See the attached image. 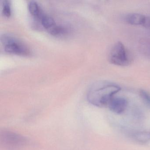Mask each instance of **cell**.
Returning a JSON list of instances; mask_svg holds the SVG:
<instances>
[{
	"label": "cell",
	"instance_id": "obj_1",
	"mask_svg": "<svg viewBox=\"0 0 150 150\" xmlns=\"http://www.w3.org/2000/svg\"><path fill=\"white\" fill-rule=\"evenodd\" d=\"M118 85L105 81H97L91 86L88 93V100L93 105L107 107L114 96L121 90Z\"/></svg>",
	"mask_w": 150,
	"mask_h": 150
},
{
	"label": "cell",
	"instance_id": "obj_2",
	"mask_svg": "<svg viewBox=\"0 0 150 150\" xmlns=\"http://www.w3.org/2000/svg\"><path fill=\"white\" fill-rule=\"evenodd\" d=\"M108 58L111 64L118 66H127L132 62L130 54L123 44L120 42L115 44L111 48Z\"/></svg>",
	"mask_w": 150,
	"mask_h": 150
},
{
	"label": "cell",
	"instance_id": "obj_3",
	"mask_svg": "<svg viewBox=\"0 0 150 150\" xmlns=\"http://www.w3.org/2000/svg\"><path fill=\"white\" fill-rule=\"evenodd\" d=\"M1 42L5 45V50L6 52L21 56L29 54L30 51L27 46L12 36L4 35L1 37Z\"/></svg>",
	"mask_w": 150,
	"mask_h": 150
},
{
	"label": "cell",
	"instance_id": "obj_4",
	"mask_svg": "<svg viewBox=\"0 0 150 150\" xmlns=\"http://www.w3.org/2000/svg\"><path fill=\"white\" fill-rule=\"evenodd\" d=\"M1 141L8 149H15L24 145L27 139L24 137L10 131H3L1 133Z\"/></svg>",
	"mask_w": 150,
	"mask_h": 150
},
{
	"label": "cell",
	"instance_id": "obj_5",
	"mask_svg": "<svg viewBox=\"0 0 150 150\" xmlns=\"http://www.w3.org/2000/svg\"><path fill=\"white\" fill-rule=\"evenodd\" d=\"M128 24L150 28V17L139 13L129 14L125 17Z\"/></svg>",
	"mask_w": 150,
	"mask_h": 150
},
{
	"label": "cell",
	"instance_id": "obj_6",
	"mask_svg": "<svg viewBox=\"0 0 150 150\" xmlns=\"http://www.w3.org/2000/svg\"><path fill=\"white\" fill-rule=\"evenodd\" d=\"M128 101L122 97H114L110 102L108 107L111 111L116 114H120L124 112L127 108Z\"/></svg>",
	"mask_w": 150,
	"mask_h": 150
},
{
	"label": "cell",
	"instance_id": "obj_7",
	"mask_svg": "<svg viewBox=\"0 0 150 150\" xmlns=\"http://www.w3.org/2000/svg\"><path fill=\"white\" fill-rule=\"evenodd\" d=\"M132 137L138 143L145 144L150 141V131H139L132 133Z\"/></svg>",
	"mask_w": 150,
	"mask_h": 150
},
{
	"label": "cell",
	"instance_id": "obj_8",
	"mask_svg": "<svg viewBox=\"0 0 150 150\" xmlns=\"http://www.w3.org/2000/svg\"><path fill=\"white\" fill-rule=\"evenodd\" d=\"M28 9L29 12L33 16L39 20L43 14L39 5L36 1H31L29 3Z\"/></svg>",
	"mask_w": 150,
	"mask_h": 150
},
{
	"label": "cell",
	"instance_id": "obj_9",
	"mask_svg": "<svg viewBox=\"0 0 150 150\" xmlns=\"http://www.w3.org/2000/svg\"><path fill=\"white\" fill-rule=\"evenodd\" d=\"M40 20L42 26L48 30L56 25L55 21L52 17L44 14L42 16Z\"/></svg>",
	"mask_w": 150,
	"mask_h": 150
},
{
	"label": "cell",
	"instance_id": "obj_10",
	"mask_svg": "<svg viewBox=\"0 0 150 150\" xmlns=\"http://www.w3.org/2000/svg\"><path fill=\"white\" fill-rule=\"evenodd\" d=\"M48 30L52 35L57 36H60L62 35H64L67 32L65 28L56 25Z\"/></svg>",
	"mask_w": 150,
	"mask_h": 150
},
{
	"label": "cell",
	"instance_id": "obj_11",
	"mask_svg": "<svg viewBox=\"0 0 150 150\" xmlns=\"http://www.w3.org/2000/svg\"><path fill=\"white\" fill-rule=\"evenodd\" d=\"M2 12L4 16L6 17H9L11 16L12 10L10 1H3Z\"/></svg>",
	"mask_w": 150,
	"mask_h": 150
},
{
	"label": "cell",
	"instance_id": "obj_12",
	"mask_svg": "<svg viewBox=\"0 0 150 150\" xmlns=\"http://www.w3.org/2000/svg\"><path fill=\"white\" fill-rule=\"evenodd\" d=\"M139 94L144 103L150 108V94L145 90H141Z\"/></svg>",
	"mask_w": 150,
	"mask_h": 150
}]
</instances>
